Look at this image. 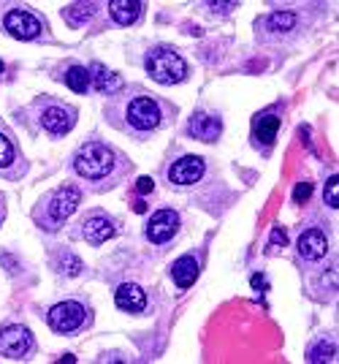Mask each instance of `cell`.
Listing matches in <instances>:
<instances>
[{"label":"cell","mask_w":339,"mask_h":364,"mask_svg":"<svg viewBox=\"0 0 339 364\" xmlns=\"http://www.w3.org/2000/svg\"><path fill=\"white\" fill-rule=\"evenodd\" d=\"M144 68L157 85H177L187 76V63L177 52H169V49L150 52L147 60H144Z\"/></svg>","instance_id":"cell-1"},{"label":"cell","mask_w":339,"mask_h":364,"mask_svg":"<svg viewBox=\"0 0 339 364\" xmlns=\"http://www.w3.org/2000/svg\"><path fill=\"white\" fill-rule=\"evenodd\" d=\"M74 168H77L82 177H87V180H104L106 174H111V168H114V155L104 144L90 141V144H84L77 152Z\"/></svg>","instance_id":"cell-2"},{"label":"cell","mask_w":339,"mask_h":364,"mask_svg":"<svg viewBox=\"0 0 339 364\" xmlns=\"http://www.w3.org/2000/svg\"><path fill=\"white\" fill-rule=\"evenodd\" d=\"M33 350V334L28 326H3L0 329V356H9V359H25Z\"/></svg>","instance_id":"cell-3"},{"label":"cell","mask_w":339,"mask_h":364,"mask_svg":"<svg viewBox=\"0 0 339 364\" xmlns=\"http://www.w3.org/2000/svg\"><path fill=\"white\" fill-rule=\"evenodd\" d=\"M87 318V310H84V304L82 302H74V299H68V302H60L55 304L52 310H49V326L55 329V332H74L79 329L82 323Z\"/></svg>","instance_id":"cell-4"},{"label":"cell","mask_w":339,"mask_h":364,"mask_svg":"<svg viewBox=\"0 0 339 364\" xmlns=\"http://www.w3.org/2000/svg\"><path fill=\"white\" fill-rule=\"evenodd\" d=\"M3 28L11 33L14 38L19 41H33V38H38L41 36V22H38V16L30 14V11H25V9H14V11H9L6 19H3Z\"/></svg>","instance_id":"cell-5"},{"label":"cell","mask_w":339,"mask_h":364,"mask_svg":"<svg viewBox=\"0 0 339 364\" xmlns=\"http://www.w3.org/2000/svg\"><path fill=\"white\" fill-rule=\"evenodd\" d=\"M128 122L136 131H152L160 125V107L152 98H136L128 104Z\"/></svg>","instance_id":"cell-6"},{"label":"cell","mask_w":339,"mask_h":364,"mask_svg":"<svg viewBox=\"0 0 339 364\" xmlns=\"http://www.w3.org/2000/svg\"><path fill=\"white\" fill-rule=\"evenodd\" d=\"M177 228H179V218L174 210H157L147 223V240L155 245H166L169 240H174Z\"/></svg>","instance_id":"cell-7"},{"label":"cell","mask_w":339,"mask_h":364,"mask_svg":"<svg viewBox=\"0 0 339 364\" xmlns=\"http://www.w3.org/2000/svg\"><path fill=\"white\" fill-rule=\"evenodd\" d=\"M204 171H206L204 158H199V155H185V158H179V161L171 164L169 180L174 185H196L204 177Z\"/></svg>","instance_id":"cell-8"},{"label":"cell","mask_w":339,"mask_h":364,"mask_svg":"<svg viewBox=\"0 0 339 364\" xmlns=\"http://www.w3.org/2000/svg\"><path fill=\"white\" fill-rule=\"evenodd\" d=\"M79 201H82L79 188H74V185H65V188H60V191L52 196V201H49V215H52V220H57V223L68 220L71 215L77 213Z\"/></svg>","instance_id":"cell-9"},{"label":"cell","mask_w":339,"mask_h":364,"mask_svg":"<svg viewBox=\"0 0 339 364\" xmlns=\"http://www.w3.org/2000/svg\"><path fill=\"white\" fill-rule=\"evenodd\" d=\"M187 134L193 139H199V141L212 144V141H217L220 134H223V122H220V117H215V114H196V117L190 120V125H187Z\"/></svg>","instance_id":"cell-10"},{"label":"cell","mask_w":339,"mask_h":364,"mask_svg":"<svg viewBox=\"0 0 339 364\" xmlns=\"http://www.w3.org/2000/svg\"><path fill=\"white\" fill-rule=\"evenodd\" d=\"M299 253L307 258V261H318L328 253V240H326L323 231L318 228H307L301 237H299Z\"/></svg>","instance_id":"cell-11"},{"label":"cell","mask_w":339,"mask_h":364,"mask_svg":"<svg viewBox=\"0 0 339 364\" xmlns=\"http://www.w3.org/2000/svg\"><path fill=\"white\" fill-rule=\"evenodd\" d=\"M114 302L125 313H141L147 307V294L136 283H123L120 289L114 291Z\"/></svg>","instance_id":"cell-12"},{"label":"cell","mask_w":339,"mask_h":364,"mask_svg":"<svg viewBox=\"0 0 339 364\" xmlns=\"http://www.w3.org/2000/svg\"><path fill=\"white\" fill-rule=\"evenodd\" d=\"M114 234H117V228H114V223L109 220L106 215H93V218L84 220V240L90 245L109 242Z\"/></svg>","instance_id":"cell-13"},{"label":"cell","mask_w":339,"mask_h":364,"mask_svg":"<svg viewBox=\"0 0 339 364\" xmlns=\"http://www.w3.org/2000/svg\"><path fill=\"white\" fill-rule=\"evenodd\" d=\"M41 125L47 128L49 134H68L71 128H74V114L68 112V109H60V107H49L44 109V114H41Z\"/></svg>","instance_id":"cell-14"},{"label":"cell","mask_w":339,"mask_h":364,"mask_svg":"<svg viewBox=\"0 0 339 364\" xmlns=\"http://www.w3.org/2000/svg\"><path fill=\"white\" fill-rule=\"evenodd\" d=\"M87 74H90V85H93L98 92H117L123 87V79L120 74H114V71H109L106 65H101V63H95L87 68Z\"/></svg>","instance_id":"cell-15"},{"label":"cell","mask_w":339,"mask_h":364,"mask_svg":"<svg viewBox=\"0 0 339 364\" xmlns=\"http://www.w3.org/2000/svg\"><path fill=\"white\" fill-rule=\"evenodd\" d=\"M171 277H174V283H177L179 289H190V286L196 283V277H199V261L193 256L177 258L174 267H171Z\"/></svg>","instance_id":"cell-16"},{"label":"cell","mask_w":339,"mask_h":364,"mask_svg":"<svg viewBox=\"0 0 339 364\" xmlns=\"http://www.w3.org/2000/svg\"><path fill=\"white\" fill-rule=\"evenodd\" d=\"M141 6L139 0H111L109 3V14L117 25H133L141 16Z\"/></svg>","instance_id":"cell-17"},{"label":"cell","mask_w":339,"mask_h":364,"mask_svg":"<svg viewBox=\"0 0 339 364\" xmlns=\"http://www.w3.org/2000/svg\"><path fill=\"white\" fill-rule=\"evenodd\" d=\"M279 131V117L277 114H263L261 120L255 122V136L261 139L263 144H272L274 136H277Z\"/></svg>","instance_id":"cell-18"},{"label":"cell","mask_w":339,"mask_h":364,"mask_svg":"<svg viewBox=\"0 0 339 364\" xmlns=\"http://www.w3.org/2000/svg\"><path fill=\"white\" fill-rule=\"evenodd\" d=\"M65 22L71 25V28H82L90 16H93V3H74V6H68L65 9Z\"/></svg>","instance_id":"cell-19"},{"label":"cell","mask_w":339,"mask_h":364,"mask_svg":"<svg viewBox=\"0 0 339 364\" xmlns=\"http://www.w3.org/2000/svg\"><path fill=\"white\" fill-rule=\"evenodd\" d=\"M334 353H337V348H334L331 340H318V343L307 350V362H312V364L334 362Z\"/></svg>","instance_id":"cell-20"},{"label":"cell","mask_w":339,"mask_h":364,"mask_svg":"<svg viewBox=\"0 0 339 364\" xmlns=\"http://www.w3.org/2000/svg\"><path fill=\"white\" fill-rule=\"evenodd\" d=\"M65 85H68L74 92H87V87H90V74H87V68H82V65L68 68V74H65Z\"/></svg>","instance_id":"cell-21"},{"label":"cell","mask_w":339,"mask_h":364,"mask_svg":"<svg viewBox=\"0 0 339 364\" xmlns=\"http://www.w3.org/2000/svg\"><path fill=\"white\" fill-rule=\"evenodd\" d=\"M293 25H296V14H291V11H274L266 19V31L272 33H288L293 31Z\"/></svg>","instance_id":"cell-22"},{"label":"cell","mask_w":339,"mask_h":364,"mask_svg":"<svg viewBox=\"0 0 339 364\" xmlns=\"http://www.w3.org/2000/svg\"><path fill=\"white\" fill-rule=\"evenodd\" d=\"M57 267H60L62 274H71V277H77V274L82 272V269H84V264H82V261H79V258L74 256V253H62V256H60V264H57Z\"/></svg>","instance_id":"cell-23"},{"label":"cell","mask_w":339,"mask_h":364,"mask_svg":"<svg viewBox=\"0 0 339 364\" xmlns=\"http://www.w3.org/2000/svg\"><path fill=\"white\" fill-rule=\"evenodd\" d=\"M11 161H14V144L6 134H0V168L9 166Z\"/></svg>","instance_id":"cell-24"},{"label":"cell","mask_w":339,"mask_h":364,"mask_svg":"<svg viewBox=\"0 0 339 364\" xmlns=\"http://www.w3.org/2000/svg\"><path fill=\"white\" fill-rule=\"evenodd\" d=\"M323 198H326V204H328L331 210H337V207H339V182H337V177H331V180H328Z\"/></svg>","instance_id":"cell-25"},{"label":"cell","mask_w":339,"mask_h":364,"mask_svg":"<svg viewBox=\"0 0 339 364\" xmlns=\"http://www.w3.org/2000/svg\"><path fill=\"white\" fill-rule=\"evenodd\" d=\"M309 196H312V182H299L293 191V201H304Z\"/></svg>","instance_id":"cell-26"},{"label":"cell","mask_w":339,"mask_h":364,"mask_svg":"<svg viewBox=\"0 0 339 364\" xmlns=\"http://www.w3.org/2000/svg\"><path fill=\"white\" fill-rule=\"evenodd\" d=\"M272 245H274V247H279V245H288V234H285L282 228H274V231H272Z\"/></svg>","instance_id":"cell-27"},{"label":"cell","mask_w":339,"mask_h":364,"mask_svg":"<svg viewBox=\"0 0 339 364\" xmlns=\"http://www.w3.org/2000/svg\"><path fill=\"white\" fill-rule=\"evenodd\" d=\"M136 188H139V193H150L155 188L152 177H139V180H136Z\"/></svg>","instance_id":"cell-28"},{"label":"cell","mask_w":339,"mask_h":364,"mask_svg":"<svg viewBox=\"0 0 339 364\" xmlns=\"http://www.w3.org/2000/svg\"><path fill=\"white\" fill-rule=\"evenodd\" d=\"M266 289V277H263V274H255V277H252V289Z\"/></svg>","instance_id":"cell-29"},{"label":"cell","mask_w":339,"mask_h":364,"mask_svg":"<svg viewBox=\"0 0 339 364\" xmlns=\"http://www.w3.org/2000/svg\"><path fill=\"white\" fill-rule=\"evenodd\" d=\"M206 6H209V9H236V3H206Z\"/></svg>","instance_id":"cell-30"},{"label":"cell","mask_w":339,"mask_h":364,"mask_svg":"<svg viewBox=\"0 0 339 364\" xmlns=\"http://www.w3.org/2000/svg\"><path fill=\"white\" fill-rule=\"evenodd\" d=\"M133 210H136V213H147V204H144V201H136V204H133Z\"/></svg>","instance_id":"cell-31"},{"label":"cell","mask_w":339,"mask_h":364,"mask_svg":"<svg viewBox=\"0 0 339 364\" xmlns=\"http://www.w3.org/2000/svg\"><path fill=\"white\" fill-rule=\"evenodd\" d=\"M0 74H3V60H0Z\"/></svg>","instance_id":"cell-32"}]
</instances>
